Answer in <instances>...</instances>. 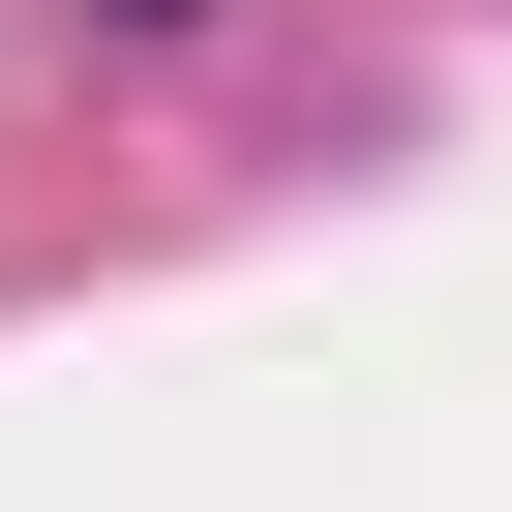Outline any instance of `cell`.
Returning a JSON list of instances; mask_svg holds the SVG:
<instances>
[{
  "instance_id": "6da1fadb",
  "label": "cell",
  "mask_w": 512,
  "mask_h": 512,
  "mask_svg": "<svg viewBox=\"0 0 512 512\" xmlns=\"http://www.w3.org/2000/svg\"><path fill=\"white\" fill-rule=\"evenodd\" d=\"M121 31H151V0H121Z\"/></svg>"
}]
</instances>
